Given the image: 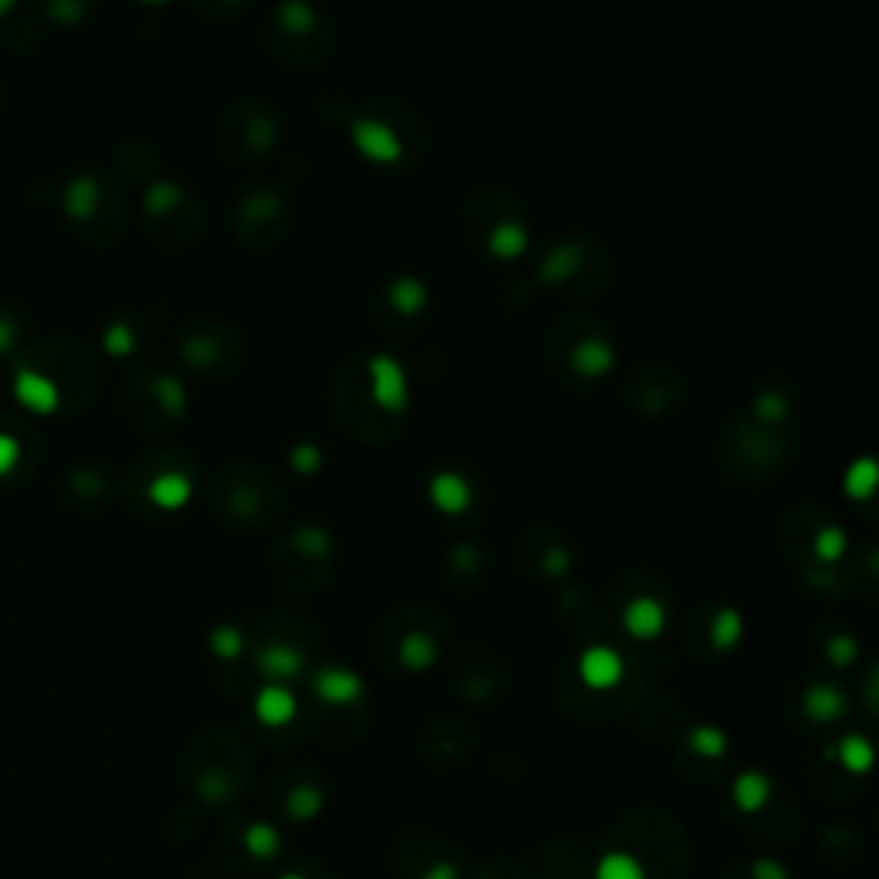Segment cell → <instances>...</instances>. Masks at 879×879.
<instances>
[{
	"label": "cell",
	"instance_id": "7402d4cb",
	"mask_svg": "<svg viewBox=\"0 0 879 879\" xmlns=\"http://www.w3.org/2000/svg\"><path fill=\"white\" fill-rule=\"evenodd\" d=\"M625 625H629L636 636H656L663 625V608L649 598H636L625 605Z\"/></svg>",
	"mask_w": 879,
	"mask_h": 879
},
{
	"label": "cell",
	"instance_id": "3957f363",
	"mask_svg": "<svg viewBox=\"0 0 879 879\" xmlns=\"http://www.w3.org/2000/svg\"><path fill=\"white\" fill-rule=\"evenodd\" d=\"M334 406L337 416L354 437L361 440H392L395 433L402 430V416L388 413L382 402L375 399V388H371L368 378V364L361 361H347L340 368L337 382H334Z\"/></svg>",
	"mask_w": 879,
	"mask_h": 879
},
{
	"label": "cell",
	"instance_id": "8fae6325",
	"mask_svg": "<svg viewBox=\"0 0 879 879\" xmlns=\"http://www.w3.org/2000/svg\"><path fill=\"white\" fill-rule=\"evenodd\" d=\"M182 358L200 371H220L227 361H234L237 368V364L244 361V347L234 330L217 327V330H203V334L189 337L186 344H182Z\"/></svg>",
	"mask_w": 879,
	"mask_h": 879
},
{
	"label": "cell",
	"instance_id": "ac0fdd59",
	"mask_svg": "<svg viewBox=\"0 0 879 879\" xmlns=\"http://www.w3.org/2000/svg\"><path fill=\"white\" fill-rule=\"evenodd\" d=\"M241 845H244V852H248L251 859L268 862V859H275V855L282 852V835L268 825V821H251V825L241 831Z\"/></svg>",
	"mask_w": 879,
	"mask_h": 879
},
{
	"label": "cell",
	"instance_id": "f546056e",
	"mask_svg": "<svg viewBox=\"0 0 879 879\" xmlns=\"http://www.w3.org/2000/svg\"><path fill=\"white\" fill-rule=\"evenodd\" d=\"M461 873H457V866L450 859H440V862H433V866H426V873L419 876V879H457Z\"/></svg>",
	"mask_w": 879,
	"mask_h": 879
},
{
	"label": "cell",
	"instance_id": "7a4b0ae2",
	"mask_svg": "<svg viewBox=\"0 0 879 879\" xmlns=\"http://www.w3.org/2000/svg\"><path fill=\"white\" fill-rule=\"evenodd\" d=\"M213 502L234 526H268L279 512V481L258 464H234L217 474Z\"/></svg>",
	"mask_w": 879,
	"mask_h": 879
},
{
	"label": "cell",
	"instance_id": "83f0119b",
	"mask_svg": "<svg viewBox=\"0 0 879 879\" xmlns=\"http://www.w3.org/2000/svg\"><path fill=\"white\" fill-rule=\"evenodd\" d=\"M186 492H189L186 481L176 478V474H165V478H158L152 485L155 502H162V505H179L182 498H186Z\"/></svg>",
	"mask_w": 879,
	"mask_h": 879
},
{
	"label": "cell",
	"instance_id": "7c38bea8",
	"mask_svg": "<svg viewBox=\"0 0 879 879\" xmlns=\"http://www.w3.org/2000/svg\"><path fill=\"white\" fill-rule=\"evenodd\" d=\"M629 395L636 399V406L643 409V413L656 416V413H667V409H673L680 402V395H684V382L680 378H670L667 368H653L649 375L636 378V385L629 388Z\"/></svg>",
	"mask_w": 879,
	"mask_h": 879
},
{
	"label": "cell",
	"instance_id": "4316f807",
	"mask_svg": "<svg viewBox=\"0 0 879 879\" xmlns=\"http://www.w3.org/2000/svg\"><path fill=\"white\" fill-rule=\"evenodd\" d=\"M433 492H437V502L443 505V509H464V505L471 502L467 488L454 478V474H443V478H437Z\"/></svg>",
	"mask_w": 879,
	"mask_h": 879
},
{
	"label": "cell",
	"instance_id": "4fadbf2b",
	"mask_svg": "<svg viewBox=\"0 0 879 879\" xmlns=\"http://www.w3.org/2000/svg\"><path fill=\"white\" fill-rule=\"evenodd\" d=\"M395 660L402 663L406 670H426L433 660H437V636L433 629H402V639L395 646Z\"/></svg>",
	"mask_w": 879,
	"mask_h": 879
},
{
	"label": "cell",
	"instance_id": "30bf717a",
	"mask_svg": "<svg viewBox=\"0 0 879 879\" xmlns=\"http://www.w3.org/2000/svg\"><path fill=\"white\" fill-rule=\"evenodd\" d=\"M275 141H279V121H275V114L268 107L248 104L237 107L227 117V145H234L241 155L261 158L265 152H272Z\"/></svg>",
	"mask_w": 879,
	"mask_h": 879
},
{
	"label": "cell",
	"instance_id": "4dcf8cb0",
	"mask_svg": "<svg viewBox=\"0 0 879 879\" xmlns=\"http://www.w3.org/2000/svg\"><path fill=\"white\" fill-rule=\"evenodd\" d=\"M279 879H306V876L303 873H282Z\"/></svg>",
	"mask_w": 879,
	"mask_h": 879
},
{
	"label": "cell",
	"instance_id": "d4e9b609",
	"mask_svg": "<svg viewBox=\"0 0 879 879\" xmlns=\"http://www.w3.org/2000/svg\"><path fill=\"white\" fill-rule=\"evenodd\" d=\"M691 749L698 752L701 759H722L725 756V749H728V742H725V735L718 732L715 725H698L691 732Z\"/></svg>",
	"mask_w": 879,
	"mask_h": 879
},
{
	"label": "cell",
	"instance_id": "277c9868",
	"mask_svg": "<svg viewBox=\"0 0 879 879\" xmlns=\"http://www.w3.org/2000/svg\"><path fill=\"white\" fill-rule=\"evenodd\" d=\"M553 364L567 368L581 382H595L598 375H605L612 368V344L605 337V327L584 316H567L553 327V344H550Z\"/></svg>",
	"mask_w": 879,
	"mask_h": 879
},
{
	"label": "cell",
	"instance_id": "e0dca14e",
	"mask_svg": "<svg viewBox=\"0 0 879 879\" xmlns=\"http://www.w3.org/2000/svg\"><path fill=\"white\" fill-rule=\"evenodd\" d=\"M316 694L327 704H351L361 698V680L347 670H323L316 677Z\"/></svg>",
	"mask_w": 879,
	"mask_h": 879
},
{
	"label": "cell",
	"instance_id": "d6986e66",
	"mask_svg": "<svg viewBox=\"0 0 879 879\" xmlns=\"http://www.w3.org/2000/svg\"><path fill=\"white\" fill-rule=\"evenodd\" d=\"M804 711L814 718V722H835V718H842V711H845V698L838 687L814 684L804 698Z\"/></svg>",
	"mask_w": 879,
	"mask_h": 879
},
{
	"label": "cell",
	"instance_id": "9a60e30c",
	"mask_svg": "<svg viewBox=\"0 0 879 879\" xmlns=\"http://www.w3.org/2000/svg\"><path fill=\"white\" fill-rule=\"evenodd\" d=\"M581 680L591 691H612L622 680V663L612 649H591L581 660Z\"/></svg>",
	"mask_w": 879,
	"mask_h": 879
},
{
	"label": "cell",
	"instance_id": "2e32d148",
	"mask_svg": "<svg viewBox=\"0 0 879 879\" xmlns=\"http://www.w3.org/2000/svg\"><path fill=\"white\" fill-rule=\"evenodd\" d=\"M255 715H258L265 725L279 728V725H285V722H292V715H296V698H292V694L285 691V687L272 684V687H265V691L258 694V701H255Z\"/></svg>",
	"mask_w": 879,
	"mask_h": 879
},
{
	"label": "cell",
	"instance_id": "6da1fadb",
	"mask_svg": "<svg viewBox=\"0 0 879 879\" xmlns=\"http://www.w3.org/2000/svg\"><path fill=\"white\" fill-rule=\"evenodd\" d=\"M426 141V128L416 117L413 107H399L392 100H378V104H368L354 121V145L361 148L368 158H378V162H402L409 158L416 148H423Z\"/></svg>",
	"mask_w": 879,
	"mask_h": 879
},
{
	"label": "cell",
	"instance_id": "5bb4252c",
	"mask_svg": "<svg viewBox=\"0 0 879 879\" xmlns=\"http://www.w3.org/2000/svg\"><path fill=\"white\" fill-rule=\"evenodd\" d=\"M773 797V783L770 776H763L759 770H746L735 776L732 783V804L739 807L742 814H759Z\"/></svg>",
	"mask_w": 879,
	"mask_h": 879
},
{
	"label": "cell",
	"instance_id": "8992f818",
	"mask_svg": "<svg viewBox=\"0 0 879 879\" xmlns=\"http://www.w3.org/2000/svg\"><path fill=\"white\" fill-rule=\"evenodd\" d=\"M330 536L320 526H299L279 546V581L292 591H310L327 577Z\"/></svg>",
	"mask_w": 879,
	"mask_h": 879
},
{
	"label": "cell",
	"instance_id": "ffe728a7",
	"mask_svg": "<svg viewBox=\"0 0 879 879\" xmlns=\"http://www.w3.org/2000/svg\"><path fill=\"white\" fill-rule=\"evenodd\" d=\"M595 879H646V866L639 855L612 849L595 862Z\"/></svg>",
	"mask_w": 879,
	"mask_h": 879
},
{
	"label": "cell",
	"instance_id": "f1b7e54d",
	"mask_svg": "<svg viewBox=\"0 0 879 879\" xmlns=\"http://www.w3.org/2000/svg\"><path fill=\"white\" fill-rule=\"evenodd\" d=\"M752 879H790L787 866H783L780 859H770V855H763V859L752 862Z\"/></svg>",
	"mask_w": 879,
	"mask_h": 879
},
{
	"label": "cell",
	"instance_id": "5b68a950",
	"mask_svg": "<svg viewBox=\"0 0 879 879\" xmlns=\"http://www.w3.org/2000/svg\"><path fill=\"white\" fill-rule=\"evenodd\" d=\"M467 231L495 258H512L526 248L522 213L505 193H478L467 207Z\"/></svg>",
	"mask_w": 879,
	"mask_h": 879
},
{
	"label": "cell",
	"instance_id": "52a82bcc",
	"mask_svg": "<svg viewBox=\"0 0 879 879\" xmlns=\"http://www.w3.org/2000/svg\"><path fill=\"white\" fill-rule=\"evenodd\" d=\"M285 224H289V207L272 189H255L237 207V234L244 244H255V248H272L282 237Z\"/></svg>",
	"mask_w": 879,
	"mask_h": 879
},
{
	"label": "cell",
	"instance_id": "484cf974",
	"mask_svg": "<svg viewBox=\"0 0 879 879\" xmlns=\"http://www.w3.org/2000/svg\"><path fill=\"white\" fill-rule=\"evenodd\" d=\"M388 299H392L395 310L416 313L419 306H423V285H419L416 279H399V282L388 285Z\"/></svg>",
	"mask_w": 879,
	"mask_h": 879
},
{
	"label": "cell",
	"instance_id": "ba28073f",
	"mask_svg": "<svg viewBox=\"0 0 879 879\" xmlns=\"http://www.w3.org/2000/svg\"><path fill=\"white\" fill-rule=\"evenodd\" d=\"M725 447L735 450V464H742V471L763 474V471H773V467L783 461L787 440L749 416V419H735L732 430L725 433Z\"/></svg>",
	"mask_w": 879,
	"mask_h": 879
},
{
	"label": "cell",
	"instance_id": "44dd1931",
	"mask_svg": "<svg viewBox=\"0 0 879 879\" xmlns=\"http://www.w3.org/2000/svg\"><path fill=\"white\" fill-rule=\"evenodd\" d=\"M258 667H261V673H268V677H296L299 667H303V656H299L292 646L272 643L258 653Z\"/></svg>",
	"mask_w": 879,
	"mask_h": 879
},
{
	"label": "cell",
	"instance_id": "9c48e42d",
	"mask_svg": "<svg viewBox=\"0 0 879 879\" xmlns=\"http://www.w3.org/2000/svg\"><path fill=\"white\" fill-rule=\"evenodd\" d=\"M540 275H543V282H550V285H581V282L595 279V285L601 289L608 272H605V261H601L598 248L581 244V241H567V244H557L553 251H546Z\"/></svg>",
	"mask_w": 879,
	"mask_h": 879
},
{
	"label": "cell",
	"instance_id": "cb8c5ba5",
	"mask_svg": "<svg viewBox=\"0 0 879 879\" xmlns=\"http://www.w3.org/2000/svg\"><path fill=\"white\" fill-rule=\"evenodd\" d=\"M838 763L849 773H866L873 766V746L866 739H859V735H845L838 742Z\"/></svg>",
	"mask_w": 879,
	"mask_h": 879
},
{
	"label": "cell",
	"instance_id": "603a6c76",
	"mask_svg": "<svg viewBox=\"0 0 879 879\" xmlns=\"http://www.w3.org/2000/svg\"><path fill=\"white\" fill-rule=\"evenodd\" d=\"M285 811H289L292 821H313L316 814L323 811L320 787H313V783H299V787H292L289 797H285Z\"/></svg>",
	"mask_w": 879,
	"mask_h": 879
}]
</instances>
